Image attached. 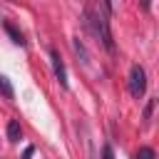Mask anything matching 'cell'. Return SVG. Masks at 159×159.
Segmentation results:
<instances>
[{
  "label": "cell",
  "mask_w": 159,
  "mask_h": 159,
  "mask_svg": "<svg viewBox=\"0 0 159 159\" xmlns=\"http://www.w3.org/2000/svg\"><path fill=\"white\" fill-rule=\"evenodd\" d=\"M84 25L92 30V35L104 45L107 52H114V40H112V30H109V20L99 7H87L84 10Z\"/></svg>",
  "instance_id": "1"
},
{
  "label": "cell",
  "mask_w": 159,
  "mask_h": 159,
  "mask_svg": "<svg viewBox=\"0 0 159 159\" xmlns=\"http://www.w3.org/2000/svg\"><path fill=\"white\" fill-rule=\"evenodd\" d=\"M147 92V72L142 65H132L129 70V94L134 99H142Z\"/></svg>",
  "instance_id": "2"
},
{
  "label": "cell",
  "mask_w": 159,
  "mask_h": 159,
  "mask_svg": "<svg viewBox=\"0 0 159 159\" xmlns=\"http://www.w3.org/2000/svg\"><path fill=\"white\" fill-rule=\"evenodd\" d=\"M50 60H52V70H55V77H57V82L67 89L70 87V82H67V70H65V62H62V57L57 55V50L52 47L50 50Z\"/></svg>",
  "instance_id": "3"
},
{
  "label": "cell",
  "mask_w": 159,
  "mask_h": 159,
  "mask_svg": "<svg viewBox=\"0 0 159 159\" xmlns=\"http://www.w3.org/2000/svg\"><path fill=\"white\" fill-rule=\"evenodd\" d=\"M5 132H7V139L10 142H20V137H22V127H20L17 119H10L7 127H5Z\"/></svg>",
  "instance_id": "4"
},
{
  "label": "cell",
  "mask_w": 159,
  "mask_h": 159,
  "mask_svg": "<svg viewBox=\"0 0 159 159\" xmlns=\"http://www.w3.org/2000/svg\"><path fill=\"white\" fill-rule=\"evenodd\" d=\"M5 30H7V35L12 37V42H15V45H25V40H22V32H17V27H15L12 22H5Z\"/></svg>",
  "instance_id": "5"
},
{
  "label": "cell",
  "mask_w": 159,
  "mask_h": 159,
  "mask_svg": "<svg viewBox=\"0 0 159 159\" xmlns=\"http://www.w3.org/2000/svg\"><path fill=\"white\" fill-rule=\"evenodd\" d=\"M0 92L5 94V99H12V97H15V89H12L10 80H7V77H2V75H0Z\"/></svg>",
  "instance_id": "6"
},
{
  "label": "cell",
  "mask_w": 159,
  "mask_h": 159,
  "mask_svg": "<svg viewBox=\"0 0 159 159\" xmlns=\"http://www.w3.org/2000/svg\"><path fill=\"white\" fill-rule=\"evenodd\" d=\"M137 159H157V154H154V149H152V147H139Z\"/></svg>",
  "instance_id": "7"
},
{
  "label": "cell",
  "mask_w": 159,
  "mask_h": 159,
  "mask_svg": "<svg viewBox=\"0 0 159 159\" xmlns=\"http://www.w3.org/2000/svg\"><path fill=\"white\" fill-rule=\"evenodd\" d=\"M152 112H154V99H149V104L144 107V119H152Z\"/></svg>",
  "instance_id": "8"
},
{
  "label": "cell",
  "mask_w": 159,
  "mask_h": 159,
  "mask_svg": "<svg viewBox=\"0 0 159 159\" xmlns=\"http://www.w3.org/2000/svg\"><path fill=\"white\" fill-rule=\"evenodd\" d=\"M102 159H114V152H112L109 144H104V149H102Z\"/></svg>",
  "instance_id": "9"
},
{
  "label": "cell",
  "mask_w": 159,
  "mask_h": 159,
  "mask_svg": "<svg viewBox=\"0 0 159 159\" xmlns=\"http://www.w3.org/2000/svg\"><path fill=\"white\" fill-rule=\"evenodd\" d=\"M32 152H35V149H32V147H27V149H25V154H22V159H30V157H32Z\"/></svg>",
  "instance_id": "10"
}]
</instances>
